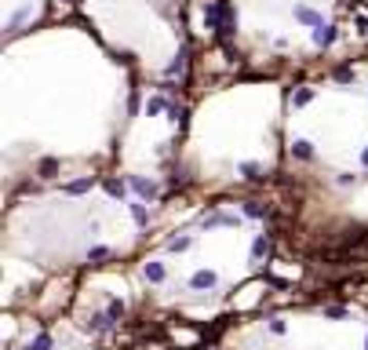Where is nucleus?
<instances>
[{
	"instance_id": "obj_1",
	"label": "nucleus",
	"mask_w": 368,
	"mask_h": 350,
	"mask_svg": "<svg viewBox=\"0 0 368 350\" xmlns=\"http://www.w3.org/2000/svg\"><path fill=\"white\" fill-rule=\"evenodd\" d=\"M212 285H215L212 270H197V274H193V288H212Z\"/></svg>"
},
{
	"instance_id": "obj_2",
	"label": "nucleus",
	"mask_w": 368,
	"mask_h": 350,
	"mask_svg": "<svg viewBox=\"0 0 368 350\" xmlns=\"http://www.w3.org/2000/svg\"><path fill=\"white\" fill-rule=\"evenodd\" d=\"M146 278L150 281H164V266H160V263H146Z\"/></svg>"
}]
</instances>
